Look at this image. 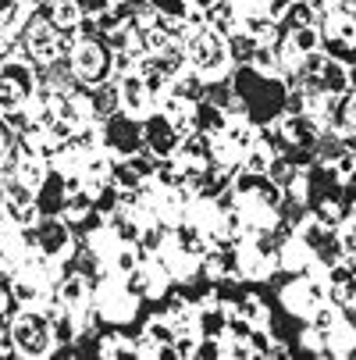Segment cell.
<instances>
[{
  "label": "cell",
  "mask_w": 356,
  "mask_h": 360,
  "mask_svg": "<svg viewBox=\"0 0 356 360\" xmlns=\"http://www.w3.org/2000/svg\"><path fill=\"white\" fill-rule=\"evenodd\" d=\"M228 86H232V93L239 100V111L253 125H271V122L282 118L289 93H285V82H282L278 72H264V68H257L253 61H242L232 72Z\"/></svg>",
  "instance_id": "cell-1"
},
{
  "label": "cell",
  "mask_w": 356,
  "mask_h": 360,
  "mask_svg": "<svg viewBox=\"0 0 356 360\" xmlns=\"http://www.w3.org/2000/svg\"><path fill=\"white\" fill-rule=\"evenodd\" d=\"M11 339L18 356H46L54 353V339H50V318L25 307L18 318H11Z\"/></svg>",
  "instance_id": "cell-2"
},
{
  "label": "cell",
  "mask_w": 356,
  "mask_h": 360,
  "mask_svg": "<svg viewBox=\"0 0 356 360\" xmlns=\"http://www.w3.org/2000/svg\"><path fill=\"white\" fill-rule=\"evenodd\" d=\"M228 43L214 25H203L189 36V61L199 75H221L228 68Z\"/></svg>",
  "instance_id": "cell-3"
},
{
  "label": "cell",
  "mask_w": 356,
  "mask_h": 360,
  "mask_svg": "<svg viewBox=\"0 0 356 360\" xmlns=\"http://www.w3.org/2000/svg\"><path fill=\"white\" fill-rule=\"evenodd\" d=\"M100 143H104L114 158H132L143 150V122L136 115H128L125 108L111 111L100 125Z\"/></svg>",
  "instance_id": "cell-4"
},
{
  "label": "cell",
  "mask_w": 356,
  "mask_h": 360,
  "mask_svg": "<svg viewBox=\"0 0 356 360\" xmlns=\"http://www.w3.org/2000/svg\"><path fill=\"white\" fill-rule=\"evenodd\" d=\"M324 50H328V58L331 61H342L345 68H356V18L349 11H331L324 18Z\"/></svg>",
  "instance_id": "cell-5"
},
{
  "label": "cell",
  "mask_w": 356,
  "mask_h": 360,
  "mask_svg": "<svg viewBox=\"0 0 356 360\" xmlns=\"http://www.w3.org/2000/svg\"><path fill=\"white\" fill-rule=\"evenodd\" d=\"M278 132H282V143L289 146V158L296 161V158H303L307 150H314L321 143L324 125L314 115H307V111H289V115H282Z\"/></svg>",
  "instance_id": "cell-6"
},
{
  "label": "cell",
  "mask_w": 356,
  "mask_h": 360,
  "mask_svg": "<svg viewBox=\"0 0 356 360\" xmlns=\"http://www.w3.org/2000/svg\"><path fill=\"white\" fill-rule=\"evenodd\" d=\"M182 139L185 136L175 129V122L164 111H150L143 118V146L154 153L157 161H171L178 153V146H182Z\"/></svg>",
  "instance_id": "cell-7"
},
{
  "label": "cell",
  "mask_w": 356,
  "mask_h": 360,
  "mask_svg": "<svg viewBox=\"0 0 356 360\" xmlns=\"http://www.w3.org/2000/svg\"><path fill=\"white\" fill-rule=\"evenodd\" d=\"M111 72V54H107V46L104 43H96V39H79L75 50H72V75L86 86H96V82H104Z\"/></svg>",
  "instance_id": "cell-8"
},
{
  "label": "cell",
  "mask_w": 356,
  "mask_h": 360,
  "mask_svg": "<svg viewBox=\"0 0 356 360\" xmlns=\"http://www.w3.org/2000/svg\"><path fill=\"white\" fill-rule=\"evenodd\" d=\"M139 311V292H132L128 285L118 282H104L96 289V314L107 318L114 325H128Z\"/></svg>",
  "instance_id": "cell-9"
},
{
  "label": "cell",
  "mask_w": 356,
  "mask_h": 360,
  "mask_svg": "<svg viewBox=\"0 0 356 360\" xmlns=\"http://www.w3.org/2000/svg\"><path fill=\"white\" fill-rule=\"evenodd\" d=\"M278 296H282L285 311H289L296 321H310L314 311L321 307V300H324V289H321L317 282H310V278H292L289 285L278 289Z\"/></svg>",
  "instance_id": "cell-10"
},
{
  "label": "cell",
  "mask_w": 356,
  "mask_h": 360,
  "mask_svg": "<svg viewBox=\"0 0 356 360\" xmlns=\"http://www.w3.org/2000/svg\"><path fill=\"white\" fill-rule=\"evenodd\" d=\"M321 43H324L321 25H299V29H289L285 39H282V68H292V72H296V65L307 58V54H314V50H321Z\"/></svg>",
  "instance_id": "cell-11"
},
{
  "label": "cell",
  "mask_w": 356,
  "mask_h": 360,
  "mask_svg": "<svg viewBox=\"0 0 356 360\" xmlns=\"http://www.w3.org/2000/svg\"><path fill=\"white\" fill-rule=\"evenodd\" d=\"M36 250L43 257H65L72 253V225L65 218H43L36 221Z\"/></svg>",
  "instance_id": "cell-12"
},
{
  "label": "cell",
  "mask_w": 356,
  "mask_h": 360,
  "mask_svg": "<svg viewBox=\"0 0 356 360\" xmlns=\"http://www.w3.org/2000/svg\"><path fill=\"white\" fill-rule=\"evenodd\" d=\"M68 207V189H65V175L58 168H50L46 179L36 189V211L39 218H61Z\"/></svg>",
  "instance_id": "cell-13"
},
{
  "label": "cell",
  "mask_w": 356,
  "mask_h": 360,
  "mask_svg": "<svg viewBox=\"0 0 356 360\" xmlns=\"http://www.w3.org/2000/svg\"><path fill=\"white\" fill-rule=\"evenodd\" d=\"M150 100H154V96H150V89H146L139 72H125L118 79V108H125L128 115H146Z\"/></svg>",
  "instance_id": "cell-14"
},
{
  "label": "cell",
  "mask_w": 356,
  "mask_h": 360,
  "mask_svg": "<svg viewBox=\"0 0 356 360\" xmlns=\"http://www.w3.org/2000/svg\"><path fill=\"white\" fill-rule=\"evenodd\" d=\"M349 86H352V72L342 65V61H324V68H321V79H317V93H324V96H342V93H349Z\"/></svg>",
  "instance_id": "cell-15"
},
{
  "label": "cell",
  "mask_w": 356,
  "mask_h": 360,
  "mask_svg": "<svg viewBox=\"0 0 356 360\" xmlns=\"http://www.w3.org/2000/svg\"><path fill=\"white\" fill-rule=\"evenodd\" d=\"M58 303L61 307H68V311H86V303H89V278L86 275H68V278H61V285H58Z\"/></svg>",
  "instance_id": "cell-16"
},
{
  "label": "cell",
  "mask_w": 356,
  "mask_h": 360,
  "mask_svg": "<svg viewBox=\"0 0 356 360\" xmlns=\"http://www.w3.org/2000/svg\"><path fill=\"white\" fill-rule=\"evenodd\" d=\"M324 349H328V356H349V353H356V325H349V318H338L335 328L324 332Z\"/></svg>",
  "instance_id": "cell-17"
},
{
  "label": "cell",
  "mask_w": 356,
  "mask_h": 360,
  "mask_svg": "<svg viewBox=\"0 0 356 360\" xmlns=\"http://www.w3.org/2000/svg\"><path fill=\"white\" fill-rule=\"evenodd\" d=\"M278 264H282L285 271H303V268L314 264V250L303 243L299 236H292V239H285V243L278 246Z\"/></svg>",
  "instance_id": "cell-18"
},
{
  "label": "cell",
  "mask_w": 356,
  "mask_h": 360,
  "mask_svg": "<svg viewBox=\"0 0 356 360\" xmlns=\"http://www.w3.org/2000/svg\"><path fill=\"white\" fill-rule=\"evenodd\" d=\"M235 314H242L253 328H268V325H271V307H268L261 296H253V292H242V296H239Z\"/></svg>",
  "instance_id": "cell-19"
},
{
  "label": "cell",
  "mask_w": 356,
  "mask_h": 360,
  "mask_svg": "<svg viewBox=\"0 0 356 360\" xmlns=\"http://www.w3.org/2000/svg\"><path fill=\"white\" fill-rule=\"evenodd\" d=\"M196 129L203 136H221L228 129V111L207 104V100H199V104H196Z\"/></svg>",
  "instance_id": "cell-20"
},
{
  "label": "cell",
  "mask_w": 356,
  "mask_h": 360,
  "mask_svg": "<svg viewBox=\"0 0 356 360\" xmlns=\"http://www.w3.org/2000/svg\"><path fill=\"white\" fill-rule=\"evenodd\" d=\"M15 300L18 303H36V300H43V292H46V278L39 275V271H32V268H22V275L15 278Z\"/></svg>",
  "instance_id": "cell-21"
},
{
  "label": "cell",
  "mask_w": 356,
  "mask_h": 360,
  "mask_svg": "<svg viewBox=\"0 0 356 360\" xmlns=\"http://www.w3.org/2000/svg\"><path fill=\"white\" fill-rule=\"evenodd\" d=\"M235 22H239L242 36H249L253 43H271V39H275V22H271L264 11H257V15H239Z\"/></svg>",
  "instance_id": "cell-22"
},
{
  "label": "cell",
  "mask_w": 356,
  "mask_h": 360,
  "mask_svg": "<svg viewBox=\"0 0 356 360\" xmlns=\"http://www.w3.org/2000/svg\"><path fill=\"white\" fill-rule=\"evenodd\" d=\"M275 186H282V189H289L292 182H296V175H299V165L289 158V153H275L271 158V165H268V172H264Z\"/></svg>",
  "instance_id": "cell-23"
},
{
  "label": "cell",
  "mask_w": 356,
  "mask_h": 360,
  "mask_svg": "<svg viewBox=\"0 0 356 360\" xmlns=\"http://www.w3.org/2000/svg\"><path fill=\"white\" fill-rule=\"evenodd\" d=\"M82 4L79 0H54V8H50V22H54L58 29H79L82 22Z\"/></svg>",
  "instance_id": "cell-24"
},
{
  "label": "cell",
  "mask_w": 356,
  "mask_h": 360,
  "mask_svg": "<svg viewBox=\"0 0 356 360\" xmlns=\"http://www.w3.org/2000/svg\"><path fill=\"white\" fill-rule=\"evenodd\" d=\"M93 207L104 214V218H111V214L121 207V189H118L114 182H100V186H93Z\"/></svg>",
  "instance_id": "cell-25"
},
{
  "label": "cell",
  "mask_w": 356,
  "mask_h": 360,
  "mask_svg": "<svg viewBox=\"0 0 356 360\" xmlns=\"http://www.w3.org/2000/svg\"><path fill=\"white\" fill-rule=\"evenodd\" d=\"M171 86H175V93H178V96L192 100V104H199L203 93H207V82L199 79V72H178V75L171 79Z\"/></svg>",
  "instance_id": "cell-26"
},
{
  "label": "cell",
  "mask_w": 356,
  "mask_h": 360,
  "mask_svg": "<svg viewBox=\"0 0 356 360\" xmlns=\"http://www.w3.org/2000/svg\"><path fill=\"white\" fill-rule=\"evenodd\" d=\"M143 335H146V342L168 346V342H175V339H178V325H175L171 318H150V321H146V328H143Z\"/></svg>",
  "instance_id": "cell-27"
},
{
  "label": "cell",
  "mask_w": 356,
  "mask_h": 360,
  "mask_svg": "<svg viewBox=\"0 0 356 360\" xmlns=\"http://www.w3.org/2000/svg\"><path fill=\"white\" fill-rule=\"evenodd\" d=\"M89 211H93V193H89V189H79V193H72V196H68L65 221H68V225H75V221H82Z\"/></svg>",
  "instance_id": "cell-28"
},
{
  "label": "cell",
  "mask_w": 356,
  "mask_h": 360,
  "mask_svg": "<svg viewBox=\"0 0 356 360\" xmlns=\"http://www.w3.org/2000/svg\"><path fill=\"white\" fill-rule=\"evenodd\" d=\"M18 22H22V0H0V39L11 36Z\"/></svg>",
  "instance_id": "cell-29"
},
{
  "label": "cell",
  "mask_w": 356,
  "mask_h": 360,
  "mask_svg": "<svg viewBox=\"0 0 356 360\" xmlns=\"http://www.w3.org/2000/svg\"><path fill=\"white\" fill-rule=\"evenodd\" d=\"M146 4L164 18H178V22L189 18V0H146Z\"/></svg>",
  "instance_id": "cell-30"
},
{
  "label": "cell",
  "mask_w": 356,
  "mask_h": 360,
  "mask_svg": "<svg viewBox=\"0 0 356 360\" xmlns=\"http://www.w3.org/2000/svg\"><path fill=\"white\" fill-rule=\"evenodd\" d=\"M331 168H335V175H338V182H356V153H349V150H342L338 158L331 161Z\"/></svg>",
  "instance_id": "cell-31"
},
{
  "label": "cell",
  "mask_w": 356,
  "mask_h": 360,
  "mask_svg": "<svg viewBox=\"0 0 356 360\" xmlns=\"http://www.w3.org/2000/svg\"><path fill=\"white\" fill-rule=\"evenodd\" d=\"M338 318H342V314L335 311V307H324V303H321L317 311H314V318H310V325H314L317 332H328V328H335Z\"/></svg>",
  "instance_id": "cell-32"
},
{
  "label": "cell",
  "mask_w": 356,
  "mask_h": 360,
  "mask_svg": "<svg viewBox=\"0 0 356 360\" xmlns=\"http://www.w3.org/2000/svg\"><path fill=\"white\" fill-rule=\"evenodd\" d=\"M271 342H275V335H271L268 328H253V332H249V349L257 353V356H264V353L271 349Z\"/></svg>",
  "instance_id": "cell-33"
},
{
  "label": "cell",
  "mask_w": 356,
  "mask_h": 360,
  "mask_svg": "<svg viewBox=\"0 0 356 360\" xmlns=\"http://www.w3.org/2000/svg\"><path fill=\"white\" fill-rule=\"evenodd\" d=\"M139 246H143V250H150V257L161 253V246H164V232H161V229H143Z\"/></svg>",
  "instance_id": "cell-34"
},
{
  "label": "cell",
  "mask_w": 356,
  "mask_h": 360,
  "mask_svg": "<svg viewBox=\"0 0 356 360\" xmlns=\"http://www.w3.org/2000/svg\"><path fill=\"white\" fill-rule=\"evenodd\" d=\"M289 8H292V0H268V18L278 25V22H285V15H289Z\"/></svg>",
  "instance_id": "cell-35"
},
{
  "label": "cell",
  "mask_w": 356,
  "mask_h": 360,
  "mask_svg": "<svg viewBox=\"0 0 356 360\" xmlns=\"http://www.w3.org/2000/svg\"><path fill=\"white\" fill-rule=\"evenodd\" d=\"M8 125H4V118H0V158H4V153H8Z\"/></svg>",
  "instance_id": "cell-36"
}]
</instances>
